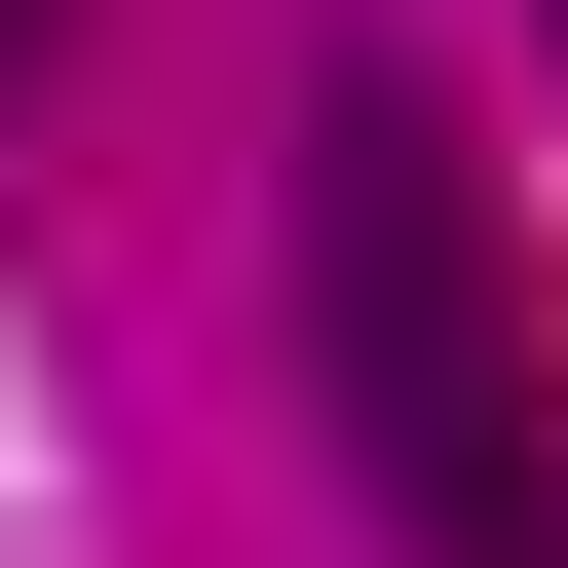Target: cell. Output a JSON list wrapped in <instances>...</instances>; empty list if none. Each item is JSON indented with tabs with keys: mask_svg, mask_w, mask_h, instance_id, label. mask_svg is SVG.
<instances>
[{
	"mask_svg": "<svg viewBox=\"0 0 568 568\" xmlns=\"http://www.w3.org/2000/svg\"><path fill=\"white\" fill-rule=\"evenodd\" d=\"M304 342H342V455H379L417 568H568V379H530V265H493L417 77L304 114Z\"/></svg>",
	"mask_w": 568,
	"mask_h": 568,
	"instance_id": "obj_1",
	"label": "cell"
},
{
	"mask_svg": "<svg viewBox=\"0 0 568 568\" xmlns=\"http://www.w3.org/2000/svg\"><path fill=\"white\" fill-rule=\"evenodd\" d=\"M0 77H39V0H0Z\"/></svg>",
	"mask_w": 568,
	"mask_h": 568,
	"instance_id": "obj_2",
	"label": "cell"
}]
</instances>
